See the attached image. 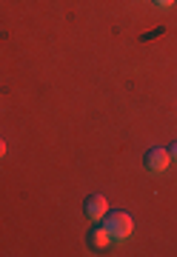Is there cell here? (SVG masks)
<instances>
[{
  "label": "cell",
  "mask_w": 177,
  "mask_h": 257,
  "mask_svg": "<svg viewBox=\"0 0 177 257\" xmlns=\"http://www.w3.org/2000/svg\"><path fill=\"white\" fill-rule=\"evenodd\" d=\"M89 246H92V248L112 246V234L106 231V226H94V229H89Z\"/></svg>",
  "instance_id": "obj_4"
},
{
  "label": "cell",
  "mask_w": 177,
  "mask_h": 257,
  "mask_svg": "<svg viewBox=\"0 0 177 257\" xmlns=\"http://www.w3.org/2000/svg\"><path fill=\"white\" fill-rule=\"evenodd\" d=\"M154 3H157V6H163V9H166V6H171V3H174V0H154Z\"/></svg>",
  "instance_id": "obj_6"
},
{
  "label": "cell",
  "mask_w": 177,
  "mask_h": 257,
  "mask_svg": "<svg viewBox=\"0 0 177 257\" xmlns=\"http://www.w3.org/2000/svg\"><path fill=\"white\" fill-rule=\"evenodd\" d=\"M6 155V143H3V138H0V157Z\"/></svg>",
  "instance_id": "obj_7"
},
{
  "label": "cell",
  "mask_w": 177,
  "mask_h": 257,
  "mask_svg": "<svg viewBox=\"0 0 177 257\" xmlns=\"http://www.w3.org/2000/svg\"><path fill=\"white\" fill-rule=\"evenodd\" d=\"M168 155H171V160H177V143H171V146H168Z\"/></svg>",
  "instance_id": "obj_5"
},
{
  "label": "cell",
  "mask_w": 177,
  "mask_h": 257,
  "mask_svg": "<svg viewBox=\"0 0 177 257\" xmlns=\"http://www.w3.org/2000/svg\"><path fill=\"white\" fill-rule=\"evenodd\" d=\"M103 226L112 234V243H114V240L129 237L131 229H134V220H131V214H126V211H106L103 214Z\"/></svg>",
  "instance_id": "obj_1"
},
{
  "label": "cell",
  "mask_w": 177,
  "mask_h": 257,
  "mask_svg": "<svg viewBox=\"0 0 177 257\" xmlns=\"http://www.w3.org/2000/svg\"><path fill=\"white\" fill-rule=\"evenodd\" d=\"M143 163H146V169H149V172H166L168 163H171V155H168V149L154 146V149H149V152H146Z\"/></svg>",
  "instance_id": "obj_2"
},
{
  "label": "cell",
  "mask_w": 177,
  "mask_h": 257,
  "mask_svg": "<svg viewBox=\"0 0 177 257\" xmlns=\"http://www.w3.org/2000/svg\"><path fill=\"white\" fill-rule=\"evenodd\" d=\"M86 214H89V220H103V214L109 211V200L103 197V194H89L83 203Z\"/></svg>",
  "instance_id": "obj_3"
}]
</instances>
